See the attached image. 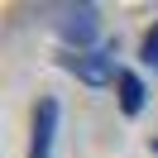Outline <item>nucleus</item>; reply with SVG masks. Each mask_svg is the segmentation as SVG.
Wrapping results in <instances>:
<instances>
[{
	"label": "nucleus",
	"mask_w": 158,
	"mask_h": 158,
	"mask_svg": "<svg viewBox=\"0 0 158 158\" xmlns=\"http://www.w3.org/2000/svg\"><path fill=\"white\" fill-rule=\"evenodd\" d=\"M58 34L67 43V53H86V43H96L101 34V10L96 5H67L58 19Z\"/></svg>",
	"instance_id": "obj_2"
},
{
	"label": "nucleus",
	"mask_w": 158,
	"mask_h": 158,
	"mask_svg": "<svg viewBox=\"0 0 158 158\" xmlns=\"http://www.w3.org/2000/svg\"><path fill=\"white\" fill-rule=\"evenodd\" d=\"M58 120H62V106H58L53 96H43V101H39V110H34V139H29V158H53Z\"/></svg>",
	"instance_id": "obj_3"
},
{
	"label": "nucleus",
	"mask_w": 158,
	"mask_h": 158,
	"mask_svg": "<svg viewBox=\"0 0 158 158\" xmlns=\"http://www.w3.org/2000/svg\"><path fill=\"white\" fill-rule=\"evenodd\" d=\"M58 67L72 72L77 81H86V86H110V81H120V67H115V53L110 48H86V53H58Z\"/></svg>",
	"instance_id": "obj_1"
},
{
	"label": "nucleus",
	"mask_w": 158,
	"mask_h": 158,
	"mask_svg": "<svg viewBox=\"0 0 158 158\" xmlns=\"http://www.w3.org/2000/svg\"><path fill=\"white\" fill-rule=\"evenodd\" d=\"M153 153H158V139H153Z\"/></svg>",
	"instance_id": "obj_6"
},
{
	"label": "nucleus",
	"mask_w": 158,
	"mask_h": 158,
	"mask_svg": "<svg viewBox=\"0 0 158 158\" xmlns=\"http://www.w3.org/2000/svg\"><path fill=\"white\" fill-rule=\"evenodd\" d=\"M139 62H148V67H158V19H153V29L144 34V43H139Z\"/></svg>",
	"instance_id": "obj_5"
},
{
	"label": "nucleus",
	"mask_w": 158,
	"mask_h": 158,
	"mask_svg": "<svg viewBox=\"0 0 158 158\" xmlns=\"http://www.w3.org/2000/svg\"><path fill=\"white\" fill-rule=\"evenodd\" d=\"M115 91H120V110H125V115H139V110H144V101H148V91H144V81H139V72H120Z\"/></svg>",
	"instance_id": "obj_4"
}]
</instances>
